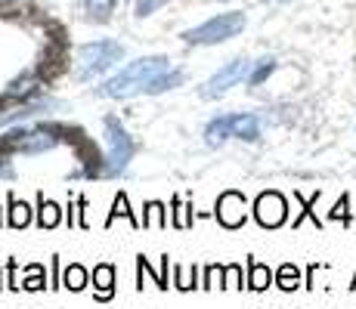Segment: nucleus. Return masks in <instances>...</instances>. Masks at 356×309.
Instances as JSON below:
<instances>
[{
  "mask_svg": "<svg viewBox=\"0 0 356 309\" xmlns=\"http://www.w3.org/2000/svg\"><path fill=\"white\" fill-rule=\"evenodd\" d=\"M294 198H298V201H300V208H304L298 217L291 219V226H294V229H298V226L304 223V219H313V223H316V226H323V219H319V217H316V210H313V208H316V201H319V192H313L310 198H304V195H300V192H294Z\"/></svg>",
  "mask_w": 356,
  "mask_h": 309,
  "instance_id": "2eb2a0df",
  "label": "nucleus"
},
{
  "mask_svg": "<svg viewBox=\"0 0 356 309\" xmlns=\"http://www.w3.org/2000/svg\"><path fill=\"white\" fill-rule=\"evenodd\" d=\"M276 72V59L273 56H264V59H257L254 65H251V74H248V87H260L270 74Z\"/></svg>",
  "mask_w": 356,
  "mask_h": 309,
  "instance_id": "aec40b11",
  "label": "nucleus"
},
{
  "mask_svg": "<svg viewBox=\"0 0 356 309\" xmlns=\"http://www.w3.org/2000/svg\"><path fill=\"white\" fill-rule=\"evenodd\" d=\"M254 219L264 229H279V226L289 219V201H285L279 192H260L254 201Z\"/></svg>",
  "mask_w": 356,
  "mask_h": 309,
  "instance_id": "6e6552de",
  "label": "nucleus"
},
{
  "mask_svg": "<svg viewBox=\"0 0 356 309\" xmlns=\"http://www.w3.org/2000/svg\"><path fill=\"white\" fill-rule=\"evenodd\" d=\"M328 219H341V223H347V226L353 223V217H350V195H341L338 198V204L328 210Z\"/></svg>",
  "mask_w": 356,
  "mask_h": 309,
  "instance_id": "393cba45",
  "label": "nucleus"
},
{
  "mask_svg": "<svg viewBox=\"0 0 356 309\" xmlns=\"http://www.w3.org/2000/svg\"><path fill=\"white\" fill-rule=\"evenodd\" d=\"M13 176H16V170H13V164L0 158V180H13Z\"/></svg>",
  "mask_w": 356,
  "mask_h": 309,
  "instance_id": "c85d7f7f",
  "label": "nucleus"
},
{
  "mask_svg": "<svg viewBox=\"0 0 356 309\" xmlns=\"http://www.w3.org/2000/svg\"><path fill=\"white\" fill-rule=\"evenodd\" d=\"M276 287H282V291H298L300 287V269L294 263H282L276 269Z\"/></svg>",
  "mask_w": 356,
  "mask_h": 309,
  "instance_id": "6ab92c4d",
  "label": "nucleus"
},
{
  "mask_svg": "<svg viewBox=\"0 0 356 309\" xmlns=\"http://www.w3.org/2000/svg\"><path fill=\"white\" fill-rule=\"evenodd\" d=\"M115 6H118V0H84V12L93 22H106L115 12Z\"/></svg>",
  "mask_w": 356,
  "mask_h": 309,
  "instance_id": "f3484780",
  "label": "nucleus"
},
{
  "mask_svg": "<svg viewBox=\"0 0 356 309\" xmlns=\"http://www.w3.org/2000/svg\"><path fill=\"white\" fill-rule=\"evenodd\" d=\"M273 285V269L266 263H260V260H251L248 257V285L251 291H266V287Z\"/></svg>",
  "mask_w": 356,
  "mask_h": 309,
  "instance_id": "ddd939ff",
  "label": "nucleus"
},
{
  "mask_svg": "<svg viewBox=\"0 0 356 309\" xmlns=\"http://www.w3.org/2000/svg\"><path fill=\"white\" fill-rule=\"evenodd\" d=\"M93 285H97V300H112L115 294V266L99 263L93 269Z\"/></svg>",
  "mask_w": 356,
  "mask_h": 309,
  "instance_id": "9d476101",
  "label": "nucleus"
},
{
  "mask_svg": "<svg viewBox=\"0 0 356 309\" xmlns=\"http://www.w3.org/2000/svg\"><path fill=\"white\" fill-rule=\"evenodd\" d=\"M170 59L168 56H143L136 62H127L115 78H108L106 84L99 87V96H108V99H130V96L143 93V87L155 78V74L168 72Z\"/></svg>",
  "mask_w": 356,
  "mask_h": 309,
  "instance_id": "f257e3e1",
  "label": "nucleus"
},
{
  "mask_svg": "<svg viewBox=\"0 0 356 309\" xmlns=\"http://www.w3.org/2000/svg\"><path fill=\"white\" fill-rule=\"evenodd\" d=\"M223 287H229V291H238V287H242V266L238 263L223 266Z\"/></svg>",
  "mask_w": 356,
  "mask_h": 309,
  "instance_id": "a878e982",
  "label": "nucleus"
},
{
  "mask_svg": "<svg viewBox=\"0 0 356 309\" xmlns=\"http://www.w3.org/2000/svg\"><path fill=\"white\" fill-rule=\"evenodd\" d=\"M59 223H63V208H59L56 201H50V198L40 195V201H38V226L40 229H56Z\"/></svg>",
  "mask_w": 356,
  "mask_h": 309,
  "instance_id": "f8f14e48",
  "label": "nucleus"
},
{
  "mask_svg": "<svg viewBox=\"0 0 356 309\" xmlns=\"http://www.w3.org/2000/svg\"><path fill=\"white\" fill-rule=\"evenodd\" d=\"M161 291H168V253H164V257H161Z\"/></svg>",
  "mask_w": 356,
  "mask_h": 309,
  "instance_id": "c756f323",
  "label": "nucleus"
},
{
  "mask_svg": "<svg viewBox=\"0 0 356 309\" xmlns=\"http://www.w3.org/2000/svg\"><path fill=\"white\" fill-rule=\"evenodd\" d=\"M124 59V47L115 40H97V44L81 47L78 62H81V81H90L97 74H106L108 68H115Z\"/></svg>",
  "mask_w": 356,
  "mask_h": 309,
  "instance_id": "423d86ee",
  "label": "nucleus"
},
{
  "mask_svg": "<svg viewBox=\"0 0 356 309\" xmlns=\"http://www.w3.org/2000/svg\"><path fill=\"white\" fill-rule=\"evenodd\" d=\"M10 214H6V223L13 226V229H25V226L31 223V208L25 201H19L16 198V192H10Z\"/></svg>",
  "mask_w": 356,
  "mask_h": 309,
  "instance_id": "4468645a",
  "label": "nucleus"
},
{
  "mask_svg": "<svg viewBox=\"0 0 356 309\" xmlns=\"http://www.w3.org/2000/svg\"><path fill=\"white\" fill-rule=\"evenodd\" d=\"M72 136V130L59 127V124H34V127H19L10 136L0 140V152H22V155H38L56 149L63 140Z\"/></svg>",
  "mask_w": 356,
  "mask_h": 309,
  "instance_id": "f03ea898",
  "label": "nucleus"
},
{
  "mask_svg": "<svg viewBox=\"0 0 356 309\" xmlns=\"http://www.w3.org/2000/svg\"><path fill=\"white\" fill-rule=\"evenodd\" d=\"M251 65H254V62H251L248 56L229 59L227 65L220 68V72L211 74V78L202 84V99H217V96H223L227 90H232V87H238L242 81H248Z\"/></svg>",
  "mask_w": 356,
  "mask_h": 309,
  "instance_id": "0eeeda50",
  "label": "nucleus"
},
{
  "mask_svg": "<svg viewBox=\"0 0 356 309\" xmlns=\"http://www.w3.org/2000/svg\"><path fill=\"white\" fill-rule=\"evenodd\" d=\"M87 281H90V272H87L81 263H72L63 272V287H68V291H84Z\"/></svg>",
  "mask_w": 356,
  "mask_h": 309,
  "instance_id": "dca6fc26",
  "label": "nucleus"
},
{
  "mask_svg": "<svg viewBox=\"0 0 356 309\" xmlns=\"http://www.w3.org/2000/svg\"><path fill=\"white\" fill-rule=\"evenodd\" d=\"M350 287H356V276H353V285H350Z\"/></svg>",
  "mask_w": 356,
  "mask_h": 309,
  "instance_id": "7c9ffc66",
  "label": "nucleus"
},
{
  "mask_svg": "<svg viewBox=\"0 0 356 309\" xmlns=\"http://www.w3.org/2000/svg\"><path fill=\"white\" fill-rule=\"evenodd\" d=\"M217 223L227 226V229H238V226H245V219H248V201H245L242 192L229 189L223 192L220 198H217V210H214Z\"/></svg>",
  "mask_w": 356,
  "mask_h": 309,
  "instance_id": "1a4fd4ad",
  "label": "nucleus"
},
{
  "mask_svg": "<svg viewBox=\"0 0 356 309\" xmlns=\"http://www.w3.org/2000/svg\"><path fill=\"white\" fill-rule=\"evenodd\" d=\"M202 287H223V266L220 263H214V266H208L204 269V278H202Z\"/></svg>",
  "mask_w": 356,
  "mask_h": 309,
  "instance_id": "bb28decb",
  "label": "nucleus"
},
{
  "mask_svg": "<svg viewBox=\"0 0 356 309\" xmlns=\"http://www.w3.org/2000/svg\"><path fill=\"white\" fill-rule=\"evenodd\" d=\"M44 285H47L44 266H40V263H31L29 269H25V281H22V287H25V291H44Z\"/></svg>",
  "mask_w": 356,
  "mask_h": 309,
  "instance_id": "5701e85b",
  "label": "nucleus"
},
{
  "mask_svg": "<svg viewBox=\"0 0 356 309\" xmlns=\"http://www.w3.org/2000/svg\"><path fill=\"white\" fill-rule=\"evenodd\" d=\"M118 217L130 219V226H134V229H140V226H143V219H136V217H134V210H130V204H127V195H124V192H118V198H115V204H112V214H108L106 226H112Z\"/></svg>",
  "mask_w": 356,
  "mask_h": 309,
  "instance_id": "a211bd4d",
  "label": "nucleus"
},
{
  "mask_svg": "<svg viewBox=\"0 0 356 309\" xmlns=\"http://www.w3.org/2000/svg\"><path fill=\"white\" fill-rule=\"evenodd\" d=\"M102 130H106V146H108L106 158H102V161H106L102 164V174L118 176L127 170L136 146H134V140H130V133L124 130V124L115 118V115H106V118H102Z\"/></svg>",
  "mask_w": 356,
  "mask_h": 309,
  "instance_id": "20e7f679",
  "label": "nucleus"
},
{
  "mask_svg": "<svg viewBox=\"0 0 356 309\" xmlns=\"http://www.w3.org/2000/svg\"><path fill=\"white\" fill-rule=\"evenodd\" d=\"M174 226L177 229H189L193 226V204H183L180 198H174Z\"/></svg>",
  "mask_w": 356,
  "mask_h": 309,
  "instance_id": "b1692460",
  "label": "nucleus"
},
{
  "mask_svg": "<svg viewBox=\"0 0 356 309\" xmlns=\"http://www.w3.org/2000/svg\"><path fill=\"white\" fill-rule=\"evenodd\" d=\"M260 118L257 115H220V118H214L204 127V140H208V146H220V142L227 140H245V142H257L260 140Z\"/></svg>",
  "mask_w": 356,
  "mask_h": 309,
  "instance_id": "7ed1b4c3",
  "label": "nucleus"
},
{
  "mask_svg": "<svg viewBox=\"0 0 356 309\" xmlns=\"http://www.w3.org/2000/svg\"><path fill=\"white\" fill-rule=\"evenodd\" d=\"M0 287H3V281H0Z\"/></svg>",
  "mask_w": 356,
  "mask_h": 309,
  "instance_id": "2f4dec72",
  "label": "nucleus"
},
{
  "mask_svg": "<svg viewBox=\"0 0 356 309\" xmlns=\"http://www.w3.org/2000/svg\"><path fill=\"white\" fill-rule=\"evenodd\" d=\"M245 25H248V19H245V12L238 10H229V12H220V16L208 19V22H202L198 28H189L186 34H183V40L186 44H223V40L236 37V34L245 31Z\"/></svg>",
  "mask_w": 356,
  "mask_h": 309,
  "instance_id": "39448f33",
  "label": "nucleus"
},
{
  "mask_svg": "<svg viewBox=\"0 0 356 309\" xmlns=\"http://www.w3.org/2000/svg\"><path fill=\"white\" fill-rule=\"evenodd\" d=\"M161 3H168V0H136V16H152L155 10H159Z\"/></svg>",
  "mask_w": 356,
  "mask_h": 309,
  "instance_id": "cd10ccee",
  "label": "nucleus"
},
{
  "mask_svg": "<svg viewBox=\"0 0 356 309\" xmlns=\"http://www.w3.org/2000/svg\"><path fill=\"white\" fill-rule=\"evenodd\" d=\"M143 226H146V229H164V226H168V210H164L161 201H149V204H146V217H143Z\"/></svg>",
  "mask_w": 356,
  "mask_h": 309,
  "instance_id": "412c9836",
  "label": "nucleus"
},
{
  "mask_svg": "<svg viewBox=\"0 0 356 309\" xmlns=\"http://www.w3.org/2000/svg\"><path fill=\"white\" fill-rule=\"evenodd\" d=\"M195 276H198L195 266H174V287H180V291H193V287H198Z\"/></svg>",
  "mask_w": 356,
  "mask_h": 309,
  "instance_id": "4be33fe9",
  "label": "nucleus"
},
{
  "mask_svg": "<svg viewBox=\"0 0 356 309\" xmlns=\"http://www.w3.org/2000/svg\"><path fill=\"white\" fill-rule=\"evenodd\" d=\"M180 84H183V72L180 68H168V72L155 74V78L143 87V93L155 96V93H164V90H174V87H180Z\"/></svg>",
  "mask_w": 356,
  "mask_h": 309,
  "instance_id": "9b49d317",
  "label": "nucleus"
}]
</instances>
